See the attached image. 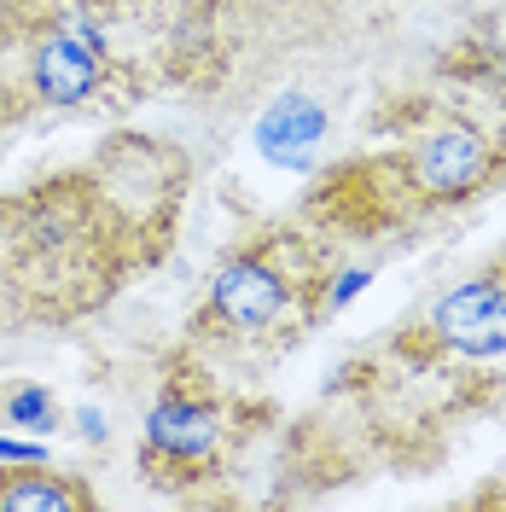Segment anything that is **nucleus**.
<instances>
[{
	"label": "nucleus",
	"instance_id": "obj_11",
	"mask_svg": "<svg viewBox=\"0 0 506 512\" xmlns=\"http://www.w3.org/2000/svg\"><path fill=\"white\" fill-rule=\"evenodd\" d=\"M0 99H6V94H0ZM0 117H6V111H0Z\"/></svg>",
	"mask_w": 506,
	"mask_h": 512
},
{
	"label": "nucleus",
	"instance_id": "obj_5",
	"mask_svg": "<svg viewBox=\"0 0 506 512\" xmlns=\"http://www.w3.org/2000/svg\"><path fill=\"white\" fill-rule=\"evenodd\" d=\"M216 437H222V419H216V408H204V402H187V396H163L158 408H152V419H146V443H152V454H163V460H204L210 448H216Z\"/></svg>",
	"mask_w": 506,
	"mask_h": 512
},
{
	"label": "nucleus",
	"instance_id": "obj_8",
	"mask_svg": "<svg viewBox=\"0 0 506 512\" xmlns=\"http://www.w3.org/2000/svg\"><path fill=\"white\" fill-rule=\"evenodd\" d=\"M53 396L41 390V384H18V390H6L0 396V419L6 425H18V431H53Z\"/></svg>",
	"mask_w": 506,
	"mask_h": 512
},
{
	"label": "nucleus",
	"instance_id": "obj_9",
	"mask_svg": "<svg viewBox=\"0 0 506 512\" xmlns=\"http://www.w3.org/2000/svg\"><path fill=\"white\" fill-rule=\"evenodd\" d=\"M361 286H367V274H344V286L332 291V303H349V297H355Z\"/></svg>",
	"mask_w": 506,
	"mask_h": 512
},
{
	"label": "nucleus",
	"instance_id": "obj_7",
	"mask_svg": "<svg viewBox=\"0 0 506 512\" xmlns=\"http://www.w3.org/2000/svg\"><path fill=\"white\" fill-rule=\"evenodd\" d=\"M76 507H88V495L76 483L53 478V472L0 478V512H76Z\"/></svg>",
	"mask_w": 506,
	"mask_h": 512
},
{
	"label": "nucleus",
	"instance_id": "obj_2",
	"mask_svg": "<svg viewBox=\"0 0 506 512\" xmlns=\"http://www.w3.org/2000/svg\"><path fill=\"white\" fill-rule=\"evenodd\" d=\"M210 303H216V315H222L227 326L262 332V326H274V320L285 315L291 286H285L280 268H268L262 256H233L222 274H216V286H210Z\"/></svg>",
	"mask_w": 506,
	"mask_h": 512
},
{
	"label": "nucleus",
	"instance_id": "obj_10",
	"mask_svg": "<svg viewBox=\"0 0 506 512\" xmlns=\"http://www.w3.org/2000/svg\"><path fill=\"white\" fill-rule=\"evenodd\" d=\"M0 460H35V448H12V443H0Z\"/></svg>",
	"mask_w": 506,
	"mask_h": 512
},
{
	"label": "nucleus",
	"instance_id": "obj_1",
	"mask_svg": "<svg viewBox=\"0 0 506 512\" xmlns=\"http://www.w3.org/2000/svg\"><path fill=\"white\" fill-rule=\"evenodd\" d=\"M431 338L448 344L466 361H495L506 355V280L483 274V280H466L454 286L431 309Z\"/></svg>",
	"mask_w": 506,
	"mask_h": 512
},
{
	"label": "nucleus",
	"instance_id": "obj_4",
	"mask_svg": "<svg viewBox=\"0 0 506 512\" xmlns=\"http://www.w3.org/2000/svg\"><path fill=\"white\" fill-rule=\"evenodd\" d=\"M489 163H495V152H489V140L477 128H437L419 146L413 175H419V187L431 192V198H466V192L483 187Z\"/></svg>",
	"mask_w": 506,
	"mask_h": 512
},
{
	"label": "nucleus",
	"instance_id": "obj_6",
	"mask_svg": "<svg viewBox=\"0 0 506 512\" xmlns=\"http://www.w3.org/2000/svg\"><path fill=\"white\" fill-rule=\"evenodd\" d=\"M326 134V111L309 94H285L280 105H268V117L256 123V146L274 163H303L309 146H320Z\"/></svg>",
	"mask_w": 506,
	"mask_h": 512
},
{
	"label": "nucleus",
	"instance_id": "obj_3",
	"mask_svg": "<svg viewBox=\"0 0 506 512\" xmlns=\"http://www.w3.org/2000/svg\"><path fill=\"white\" fill-rule=\"evenodd\" d=\"M99 70H105V47L59 30V24L41 35L30 53V82L47 105H82L99 88Z\"/></svg>",
	"mask_w": 506,
	"mask_h": 512
}]
</instances>
